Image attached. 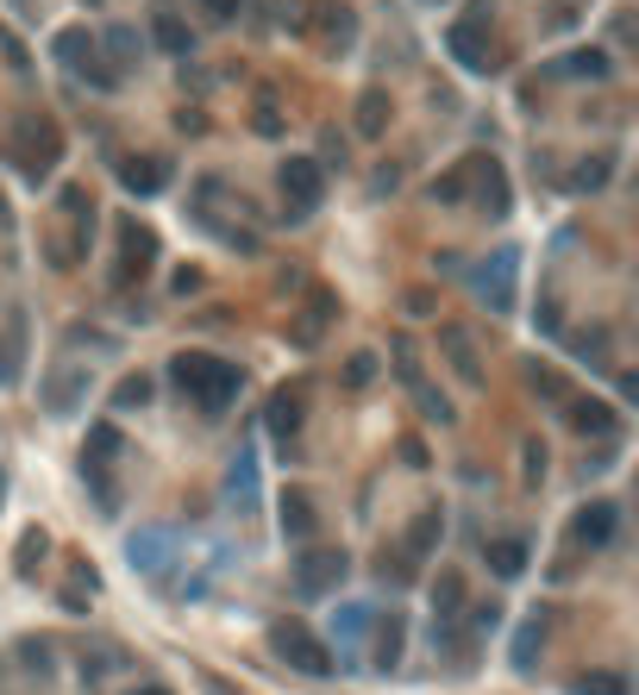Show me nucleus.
<instances>
[{
    "instance_id": "obj_24",
    "label": "nucleus",
    "mask_w": 639,
    "mask_h": 695,
    "mask_svg": "<svg viewBox=\"0 0 639 695\" xmlns=\"http://www.w3.org/2000/svg\"><path fill=\"white\" fill-rule=\"evenodd\" d=\"M100 39H107V51H114V70H126V63L138 57V32L132 25H107Z\"/></svg>"
},
{
    "instance_id": "obj_14",
    "label": "nucleus",
    "mask_w": 639,
    "mask_h": 695,
    "mask_svg": "<svg viewBox=\"0 0 639 695\" xmlns=\"http://www.w3.org/2000/svg\"><path fill=\"white\" fill-rule=\"evenodd\" d=\"M388 132V95L383 88H364L358 95V138H383Z\"/></svg>"
},
{
    "instance_id": "obj_36",
    "label": "nucleus",
    "mask_w": 639,
    "mask_h": 695,
    "mask_svg": "<svg viewBox=\"0 0 639 695\" xmlns=\"http://www.w3.org/2000/svg\"><path fill=\"white\" fill-rule=\"evenodd\" d=\"M201 7H207L213 20H238L245 13V0H201Z\"/></svg>"
},
{
    "instance_id": "obj_5",
    "label": "nucleus",
    "mask_w": 639,
    "mask_h": 695,
    "mask_svg": "<svg viewBox=\"0 0 639 695\" xmlns=\"http://www.w3.org/2000/svg\"><path fill=\"white\" fill-rule=\"evenodd\" d=\"M126 558H132V570H145V577H163L175 564V533L170 526H145V533L126 539Z\"/></svg>"
},
{
    "instance_id": "obj_19",
    "label": "nucleus",
    "mask_w": 639,
    "mask_h": 695,
    "mask_svg": "<svg viewBox=\"0 0 639 695\" xmlns=\"http://www.w3.org/2000/svg\"><path fill=\"white\" fill-rule=\"evenodd\" d=\"M107 458H119V426H88V445H82V463L107 470Z\"/></svg>"
},
{
    "instance_id": "obj_27",
    "label": "nucleus",
    "mask_w": 639,
    "mask_h": 695,
    "mask_svg": "<svg viewBox=\"0 0 639 695\" xmlns=\"http://www.w3.org/2000/svg\"><path fill=\"white\" fill-rule=\"evenodd\" d=\"M151 402V376H126V383L114 388V407L126 414V407H145Z\"/></svg>"
},
{
    "instance_id": "obj_9",
    "label": "nucleus",
    "mask_w": 639,
    "mask_h": 695,
    "mask_svg": "<svg viewBox=\"0 0 639 695\" xmlns=\"http://www.w3.org/2000/svg\"><path fill=\"white\" fill-rule=\"evenodd\" d=\"M119 182L132 194H157L170 182V157H126V163H119Z\"/></svg>"
},
{
    "instance_id": "obj_21",
    "label": "nucleus",
    "mask_w": 639,
    "mask_h": 695,
    "mask_svg": "<svg viewBox=\"0 0 639 695\" xmlns=\"http://www.w3.org/2000/svg\"><path fill=\"white\" fill-rule=\"evenodd\" d=\"M571 695H633V683H627L620 671H589V676L571 683Z\"/></svg>"
},
{
    "instance_id": "obj_29",
    "label": "nucleus",
    "mask_w": 639,
    "mask_h": 695,
    "mask_svg": "<svg viewBox=\"0 0 639 695\" xmlns=\"http://www.w3.org/2000/svg\"><path fill=\"white\" fill-rule=\"evenodd\" d=\"M564 70H571V76H596L601 82V76H608V57H601V51H577Z\"/></svg>"
},
{
    "instance_id": "obj_28",
    "label": "nucleus",
    "mask_w": 639,
    "mask_h": 695,
    "mask_svg": "<svg viewBox=\"0 0 639 695\" xmlns=\"http://www.w3.org/2000/svg\"><path fill=\"white\" fill-rule=\"evenodd\" d=\"M270 426L289 439L295 426H301V402H295V395H276V402H270Z\"/></svg>"
},
{
    "instance_id": "obj_6",
    "label": "nucleus",
    "mask_w": 639,
    "mask_h": 695,
    "mask_svg": "<svg viewBox=\"0 0 639 695\" xmlns=\"http://www.w3.org/2000/svg\"><path fill=\"white\" fill-rule=\"evenodd\" d=\"M345 582V552H308L295 564V596H327Z\"/></svg>"
},
{
    "instance_id": "obj_11",
    "label": "nucleus",
    "mask_w": 639,
    "mask_h": 695,
    "mask_svg": "<svg viewBox=\"0 0 639 695\" xmlns=\"http://www.w3.org/2000/svg\"><path fill=\"white\" fill-rule=\"evenodd\" d=\"M82 395H88V370H57V376L44 383V407H51V414H76Z\"/></svg>"
},
{
    "instance_id": "obj_35",
    "label": "nucleus",
    "mask_w": 639,
    "mask_h": 695,
    "mask_svg": "<svg viewBox=\"0 0 639 695\" xmlns=\"http://www.w3.org/2000/svg\"><path fill=\"white\" fill-rule=\"evenodd\" d=\"M44 552H51V539H44V533H25V539H20V558L25 564H39Z\"/></svg>"
},
{
    "instance_id": "obj_25",
    "label": "nucleus",
    "mask_w": 639,
    "mask_h": 695,
    "mask_svg": "<svg viewBox=\"0 0 639 695\" xmlns=\"http://www.w3.org/2000/svg\"><path fill=\"white\" fill-rule=\"evenodd\" d=\"M157 44H163V51H175V57H182V51H194V32L182 20H170V13H163V20H157Z\"/></svg>"
},
{
    "instance_id": "obj_31",
    "label": "nucleus",
    "mask_w": 639,
    "mask_h": 695,
    "mask_svg": "<svg viewBox=\"0 0 639 695\" xmlns=\"http://www.w3.org/2000/svg\"><path fill=\"white\" fill-rule=\"evenodd\" d=\"M414 395H420V407H426V420H451V402L446 395H433V388L420 383V376H414Z\"/></svg>"
},
{
    "instance_id": "obj_20",
    "label": "nucleus",
    "mask_w": 639,
    "mask_h": 695,
    "mask_svg": "<svg viewBox=\"0 0 639 695\" xmlns=\"http://www.w3.org/2000/svg\"><path fill=\"white\" fill-rule=\"evenodd\" d=\"M439 539H446V521H439V507H426L420 521H414V533H407V552H414V558H426Z\"/></svg>"
},
{
    "instance_id": "obj_22",
    "label": "nucleus",
    "mask_w": 639,
    "mask_h": 695,
    "mask_svg": "<svg viewBox=\"0 0 639 695\" xmlns=\"http://www.w3.org/2000/svg\"><path fill=\"white\" fill-rule=\"evenodd\" d=\"M458 608H465V577H458V570H446V577L433 582V614L446 620V614H458Z\"/></svg>"
},
{
    "instance_id": "obj_34",
    "label": "nucleus",
    "mask_w": 639,
    "mask_h": 695,
    "mask_svg": "<svg viewBox=\"0 0 639 695\" xmlns=\"http://www.w3.org/2000/svg\"><path fill=\"white\" fill-rule=\"evenodd\" d=\"M601 175H608V157H596V163H583V170H577V189H601Z\"/></svg>"
},
{
    "instance_id": "obj_40",
    "label": "nucleus",
    "mask_w": 639,
    "mask_h": 695,
    "mask_svg": "<svg viewBox=\"0 0 639 695\" xmlns=\"http://www.w3.org/2000/svg\"><path fill=\"white\" fill-rule=\"evenodd\" d=\"M0 383H13V357L7 351H0Z\"/></svg>"
},
{
    "instance_id": "obj_17",
    "label": "nucleus",
    "mask_w": 639,
    "mask_h": 695,
    "mask_svg": "<svg viewBox=\"0 0 639 695\" xmlns=\"http://www.w3.org/2000/svg\"><path fill=\"white\" fill-rule=\"evenodd\" d=\"M439 345L451 351V364H458V376H465V383H483V364H477V351H470V339L458 327H446L439 332Z\"/></svg>"
},
{
    "instance_id": "obj_15",
    "label": "nucleus",
    "mask_w": 639,
    "mask_h": 695,
    "mask_svg": "<svg viewBox=\"0 0 639 695\" xmlns=\"http://www.w3.org/2000/svg\"><path fill=\"white\" fill-rule=\"evenodd\" d=\"M571 426H577V432H596V439H608V432H615V407L608 402H571Z\"/></svg>"
},
{
    "instance_id": "obj_1",
    "label": "nucleus",
    "mask_w": 639,
    "mask_h": 695,
    "mask_svg": "<svg viewBox=\"0 0 639 695\" xmlns=\"http://www.w3.org/2000/svg\"><path fill=\"white\" fill-rule=\"evenodd\" d=\"M170 383L189 395L201 414H226V407L238 402V388H245V376H238V364H226V357H207V351H182V357H170Z\"/></svg>"
},
{
    "instance_id": "obj_13",
    "label": "nucleus",
    "mask_w": 639,
    "mask_h": 695,
    "mask_svg": "<svg viewBox=\"0 0 639 695\" xmlns=\"http://www.w3.org/2000/svg\"><path fill=\"white\" fill-rule=\"evenodd\" d=\"M402 645H407V627H402V614H388V620H376V671H395L402 664Z\"/></svg>"
},
{
    "instance_id": "obj_18",
    "label": "nucleus",
    "mask_w": 639,
    "mask_h": 695,
    "mask_svg": "<svg viewBox=\"0 0 639 695\" xmlns=\"http://www.w3.org/2000/svg\"><path fill=\"white\" fill-rule=\"evenodd\" d=\"M226 495H233L238 507L257 502V458L245 451V458H233V477H226Z\"/></svg>"
},
{
    "instance_id": "obj_38",
    "label": "nucleus",
    "mask_w": 639,
    "mask_h": 695,
    "mask_svg": "<svg viewBox=\"0 0 639 695\" xmlns=\"http://www.w3.org/2000/svg\"><path fill=\"white\" fill-rule=\"evenodd\" d=\"M526 477H533V483L545 477V445H526Z\"/></svg>"
},
{
    "instance_id": "obj_4",
    "label": "nucleus",
    "mask_w": 639,
    "mask_h": 695,
    "mask_svg": "<svg viewBox=\"0 0 639 695\" xmlns=\"http://www.w3.org/2000/svg\"><path fill=\"white\" fill-rule=\"evenodd\" d=\"M276 182H283V207H289V220H308V213L327 201V170H320L313 157H289Z\"/></svg>"
},
{
    "instance_id": "obj_16",
    "label": "nucleus",
    "mask_w": 639,
    "mask_h": 695,
    "mask_svg": "<svg viewBox=\"0 0 639 695\" xmlns=\"http://www.w3.org/2000/svg\"><path fill=\"white\" fill-rule=\"evenodd\" d=\"M489 570H496V577H521L526 570V539H489Z\"/></svg>"
},
{
    "instance_id": "obj_3",
    "label": "nucleus",
    "mask_w": 639,
    "mask_h": 695,
    "mask_svg": "<svg viewBox=\"0 0 639 695\" xmlns=\"http://www.w3.org/2000/svg\"><path fill=\"white\" fill-rule=\"evenodd\" d=\"M270 645H276V657H289V664H295L301 676H327V671H339V664H332V652L308 633V627H301V620H276V627H270Z\"/></svg>"
},
{
    "instance_id": "obj_30",
    "label": "nucleus",
    "mask_w": 639,
    "mask_h": 695,
    "mask_svg": "<svg viewBox=\"0 0 639 695\" xmlns=\"http://www.w3.org/2000/svg\"><path fill=\"white\" fill-rule=\"evenodd\" d=\"M370 620H376L370 608H339V633H345V639H364V633H370Z\"/></svg>"
},
{
    "instance_id": "obj_23",
    "label": "nucleus",
    "mask_w": 639,
    "mask_h": 695,
    "mask_svg": "<svg viewBox=\"0 0 639 695\" xmlns=\"http://www.w3.org/2000/svg\"><path fill=\"white\" fill-rule=\"evenodd\" d=\"M540 645H545V620H526L521 633H514V671H533Z\"/></svg>"
},
{
    "instance_id": "obj_33",
    "label": "nucleus",
    "mask_w": 639,
    "mask_h": 695,
    "mask_svg": "<svg viewBox=\"0 0 639 695\" xmlns=\"http://www.w3.org/2000/svg\"><path fill=\"white\" fill-rule=\"evenodd\" d=\"M465 175H470V163H465V170H451V175H446V182H439L433 194H439V201H465Z\"/></svg>"
},
{
    "instance_id": "obj_32",
    "label": "nucleus",
    "mask_w": 639,
    "mask_h": 695,
    "mask_svg": "<svg viewBox=\"0 0 639 695\" xmlns=\"http://www.w3.org/2000/svg\"><path fill=\"white\" fill-rule=\"evenodd\" d=\"M370 376H376V357H370V351H358V357H351V370H345V383H351V388H364Z\"/></svg>"
},
{
    "instance_id": "obj_41",
    "label": "nucleus",
    "mask_w": 639,
    "mask_h": 695,
    "mask_svg": "<svg viewBox=\"0 0 639 695\" xmlns=\"http://www.w3.org/2000/svg\"><path fill=\"white\" fill-rule=\"evenodd\" d=\"M0 226H13V207H7V194H0Z\"/></svg>"
},
{
    "instance_id": "obj_42",
    "label": "nucleus",
    "mask_w": 639,
    "mask_h": 695,
    "mask_svg": "<svg viewBox=\"0 0 639 695\" xmlns=\"http://www.w3.org/2000/svg\"><path fill=\"white\" fill-rule=\"evenodd\" d=\"M132 695H170V689H163V683H145V689H132Z\"/></svg>"
},
{
    "instance_id": "obj_7",
    "label": "nucleus",
    "mask_w": 639,
    "mask_h": 695,
    "mask_svg": "<svg viewBox=\"0 0 639 695\" xmlns=\"http://www.w3.org/2000/svg\"><path fill=\"white\" fill-rule=\"evenodd\" d=\"M483 20H489V7H470L465 20L446 32V44H451V57L465 63V70H489V44H483Z\"/></svg>"
},
{
    "instance_id": "obj_8",
    "label": "nucleus",
    "mask_w": 639,
    "mask_h": 695,
    "mask_svg": "<svg viewBox=\"0 0 639 695\" xmlns=\"http://www.w3.org/2000/svg\"><path fill=\"white\" fill-rule=\"evenodd\" d=\"M477 295H483L496 313L514 308V252H496V264H489L483 276H477Z\"/></svg>"
},
{
    "instance_id": "obj_37",
    "label": "nucleus",
    "mask_w": 639,
    "mask_h": 695,
    "mask_svg": "<svg viewBox=\"0 0 639 695\" xmlns=\"http://www.w3.org/2000/svg\"><path fill=\"white\" fill-rule=\"evenodd\" d=\"M533 388H540V395H552V402H558V395H564V383H558V376H552V370H533Z\"/></svg>"
},
{
    "instance_id": "obj_10",
    "label": "nucleus",
    "mask_w": 639,
    "mask_h": 695,
    "mask_svg": "<svg viewBox=\"0 0 639 695\" xmlns=\"http://www.w3.org/2000/svg\"><path fill=\"white\" fill-rule=\"evenodd\" d=\"M615 526H620V507H615V502L577 507V539H583V545H608V539H615Z\"/></svg>"
},
{
    "instance_id": "obj_12",
    "label": "nucleus",
    "mask_w": 639,
    "mask_h": 695,
    "mask_svg": "<svg viewBox=\"0 0 639 695\" xmlns=\"http://www.w3.org/2000/svg\"><path fill=\"white\" fill-rule=\"evenodd\" d=\"M283 533H289V539H308L313 526H320V514H313V495L308 489H283Z\"/></svg>"
},
{
    "instance_id": "obj_39",
    "label": "nucleus",
    "mask_w": 639,
    "mask_h": 695,
    "mask_svg": "<svg viewBox=\"0 0 639 695\" xmlns=\"http://www.w3.org/2000/svg\"><path fill=\"white\" fill-rule=\"evenodd\" d=\"M257 132H264V138H276V132H283V119H276L270 107H257Z\"/></svg>"
},
{
    "instance_id": "obj_26",
    "label": "nucleus",
    "mask_w": 639,
    "mask_h": 695,
    "mask_svg": "<svg viewBox=\"0 0 639 695\" xmlns=\"http://www.w3.org/2000/svg\"><path fill=\"white\" fill-rule=\"evenodd\" d=\"M483 170V207L489 213H508V182H502V170L496 163H477Z\"/></svg>"
},
{
    "instance_id": "obj_2",
    "label": "nucleus",
    "mask_w": 639,
    "mask_h": 695,
    "mask_svg": "<svg viewBox=\"0 0 639 695\" xmlns=\"http://www.w3.org/2000/svg\"><path fill=\"white\" fill-rule=\"evenodd\" d=\"M57 63H63V70H76V76L88 82V88H100V95H114V88H119V70L100 57V39H95V32H82V25L57 39Z\"/></svg>"
}]
</instances>
